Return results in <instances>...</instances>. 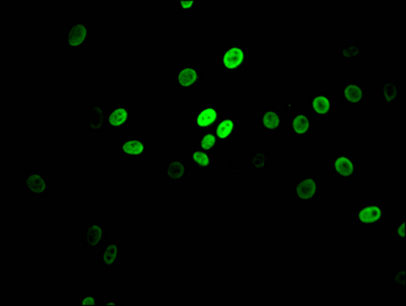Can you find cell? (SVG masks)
I'll return each mask as SVG.
<instances>
[{
  "instance_id": "1",
  "label": "cell",
  "mask_w": 406,
  "mask_h": 306,
  "mask_svg": "<svg viewBox=\"0 0 406 306\" xmlns=\"http://www.w3.org/2000/svg\"><path fill=\"white\" fill-rule=\"evenodd\" d=\"M220 71L229 74H241L249 69L251 54L242 42L222 44L218 50Z\"/></svg>"
},
{
  "instance_id": "2",
  "label": "cell",
  "mask_w": 406,
  "mask_h": 306,
  "mask_svg": "<svg viewBox=\"0 0 406 306\" xmlns=\"http://www.w3.org/2000/svg\"><path fill=\"white\" fill-rule=\"evenodd\" d=\"M322 194V182L314 174H302L292 182V198L296 204H314Z\"/></svg>"
},
{
  "instance_id": "3",
  "label": "cell",
  "mask_w": 406,
  "mask_h": 306,
  "mask_svg": "<svg viewBox=\"0 0 406 306\" xmlns=\"http://www.w3.org/2000/svg\"><path fill=\"white\" fill-rule=\"evenodd\" d=\"M117 145L122 156L130 161L143 160L152 146V144L143 133L124 135L118 139Z\"/></svg>"
},
{
  "instance_id": "4",
  "label": "cell",
  "mask_w": 406,
  "mask_h": 306,
  "mask_svg": "<svg viewBox=\"0 0 406 306\" xmlns=\"http://www.w3.org/2000/svg\"><path fill=\"white\" fill-rule=\"evenodd\" d=\"M336 100L331 92L314 91L309 94L308 113L313 119L324 121L334 114Z\"/></svg>"
},
{
  "instance_id": "5",
  "label": "cell",
  "mask_w": 406,
  "mask_h": 306,
  "mask_svg": "<svg viewBox=\"0 0 406 306\" xmlns=\"http://www.w3.org/2000/svg\"><path fill=\"white\" fill-rule=\"evenodd\" d=\"M285 114L281 109L276 107H265L257 117V128L262 135L267 137H277L283 135L285 130Z\"/></svg>"
},
{
  "instance_id": "6",
  "label": "cell",
  "mask_w": 406,
  "mask_h": 306,
  "mask_svg": "<svg viewBox=\"0 0 406 306\" xmlns=\"http://www.w3.org/2000/svg\"><path fill=\"white\" fill-rule=\"evenodd\" d=\"M288 133L296 141H304L313 135L315 130V121L308 111L294 108L289 111Z\"/></svg>"
},
{
  "instance_id": "7",
  "label": "cell",
  "mask_w": 406,
  "mask_h": 306,
  "mask_svg": "<svg viewBox=\"0 0 406 306\" xmlns=\"http://www.w3.org/2000/svg\"><path fill=\"white\" fill-rule=\"evenodd\" d=\"M91 24L85 17H76L73 24L67 27L65 50L73 52L87 49L91 41Z\"/></svg>"
},
{
  "instance_id": "8",
  "label": "cell",
  "mask_w": 406,
  "mask_h": 306,
  "mask_svg": "<svg viewBox=\"0 0 406 306\" xmlns=\"http://www.w3.org/2000/svg\"><path fill=\"white\" fill-rule=\"evenodd\" d=\"M50 182L47 172L43 170H27L24 175L21 192L30 200L45 198L49 194Z\"/></svg>"
},
{
  "instance_id": "9",
  "label": "cell",
  "mask_w": 406,
  "mask_h": 306,
  "mask_svg": "<svg viewBox=\"0 0 406 306\" xmlns=\"http://www.w3.org/2000/svg\"><path fill=\"white\" fill-rule=\"evenodd\" d=\"M108 242V220L87 222L82 230L85 251H99Z\"/></svg>"
},
{
  "instance_id": "10",
  "label": "cell",
  "mask_w": 406,
  "mask_h": 306,
  "mask_svg": "<svg viewBox=\"0 0 406 306\" xmlns=\"http://www.w3.org/2000/svg\"><path fill=\"white\" fill-rule=\"evenodd\" d=\"M330 174L334 179H344L355 182L358 177L357 158L348 151H337L331 159Z\"/></svg>"
},
{
  "instance_id": "11",
  "label": "cell",
  "mask_w": 406,
  "mask_h": 306,
  "mask_svg": "<svg viewBox=\"0 0 406 306\" xmlns=\"http://www.w3.org/2000/svg\"><path fill=\"white\" fill-rule=\"evenodd\" d=\"M174 86L182 92H191L200 89L203 83L202 67L196 65H179L173 74Z\"/></svg>"
},
{
  "instance_id": "12",
  "label": "cell",
  "mask_w": 406,
  "mask_h": 306,
  "mask_svg": "<svg viewBox=\"0 0 406 306\" xmlns=\"http://www.w3.org/2000/svg\"><path fill=\"white\" fill-rule=\"evenodd\" d=\"M190 173V163L186 157L171 156L166 159L163 165V175L166 182L178 187L184 183Z\"/></svg>"
},
{
  "instance_id": "13",
  "label": "cell",
  "mask_w": 406,
  "mask_h": 306,
  "mask_svg": "<svg viewBox=\"0 0 406 306\" xmlns=\"http://www.w3.org/2000/svg\"><path fill=\"white\" fill-rule=\"evenodd\" d=\"M196 117V130L198 133H209L217 128L218 121L224 117L222 107L217 103H204L194 108Z\"/></svg>"
},
{
  "instance_id": "14",
  "label": "cell",
  "mask_w": 406,
  "mask_h": 306,
  "mask_svg": "<svg viewBox=\"0 0 406 306\" xmlns=\"http://www.w3.org/2000/svg\"><path fill=\"white\" fill-rule=\"evenodd\" d=\"M357 220L355 226L364 227H383L387 221V214L384 212L383 205H357Z\"/></svg>"
},
{
  "instance_id": "15",
  "label": "cell",
  "mask_w": 406,
  "mask_h": 306,
  "mask_svg": "<svg viewBox=\"0 0 406 306\" xmlns=\"http://www.w3.org/2000/svg\"><path fill=\"white\" fill-rule=\"evenodd\" d=\"M342 106L344 108H357L366 103V85L358 80H342Z\"/></svg>"
},
{
  "instance_id": "16",
  "label": "cell",
  "mask_w": 406,
  "mask_h": 306,
  "mask_svg": "<svg viewBox=\"0 0 406 306\" xmlns=\"http://www.w3.org/2000/svg\"><path fill=\"white\" fill-rule=\"evenodd\" d=\"M109 109L110 107L106 103L101 104H91L87 107V117L85 124V130L91 133H104L108 128Z\"/></svg>"
},
{
  "instance_id": "17",
  "label": "cell",
  "mask_w": 406,
  "mask_h": 306,
  "mask_svg": "<svg viewBox=\"0 0 406 306\" xmlns=\"http://www.w3.org/2000/svg\"><path fill=\"white\" fill-rule=\"evenodd\" d=\"M122 262V242H107L99 250L98 264L100 269L114 271L119 268Z\"/></svg>"
},
{
  "instance_id": "18",
  "label": "cell",
  "mask_w": 406,
  "mask_h": 306,
  "mask_svg": "<svg viewBox=\"0 0 406 306\" xmlns=\"http://www.w3.org/2000/svg\"><path fill=\"white\" fill-rule=\"evenodd\" d=\"M379 86V103L385 108L395 106L403 95V85L398 80H381Z\"/></svg>"
},
{
  "instance_id": "19",
  "label": "cell",
  "mask_w": 406,
  "mask_h": 306,
  "mask_svg": "<svg viewBox=\"0 0 406 306\" xmlns=\"http://www.w3.org/2000/svg\"><path fill=\"white\" fill-rule=\"evenodd\" d=\"M130 109L128 103H116L109 109L108 128L112 130H125L131 126Z\"/></svg>"
},
{
  "instance_id": "20",
  "label": "cell",
  "mask_w": 406,
  "mask_h": 306,
  "mask_svg": "<svg viewBox=\"0 0 406 306\" xmlns=\"http://www.w3.org/2000/svg\"><path fill=\"white\" fill-rule=\"evenodd\" d=\"M334 58L346 63H355L364 59V45L362 41L344 42L342 47L334 50Z\"/></svg>"
},
{
  "instance_id": "21",
  "label": "cell",
  "mask_w": 406,
  "mask_h": 306,
  "mask_svg": "<svg viewBox=\"0 0 406 306\" xmlns=\"http://www.w3.org/2000/svg\"><path fill=\"white\" fill-rule=\"evenodd\" d=\"M238 128L235 115L224 114L215 128V135L220 146H228L236 139V130Z\"/></svg>"
},
{
  "instance_id": "22",
  "label": "cell",
  "mask_w": 406,
  "mask_h": 306,
  "mask_svg": "<svg viewBox=\"0 0 406 306\" xmlns=\"http://www.w3.org/2000/svg\"><path fill=\"white\" fill-rule=\"evenodd\" d=\"M189 163L197 170L198 174L206 175L213 171V158L202 148L194 146L189 148Z\"/></svg>"
},
{
  "instance_id": "23",
  "label": "cell",
  "mask_w": 406,
  "mask_h": 306,
  "mask_svg": "<svg viewBox=\"0 0 406 306\" xmlns=\"http://www.w3.org/2000/svg\"><path fill=\"white\" fill-rule=\"evenodd\" d=\"M270 156L272 152L264 148H255L249 156L248 161L251 168L256 175L264 173L270 169Z\"/></svg>"
},
{
  "instance_id": "24",
  "label": "cell",
  "mask_w": 406,
  "mask_h": 306,
  "mask_svg": "<svg viewBox=\"0 0 406 306\" xmlns=\"http://www.w3.org/2000/svg\"><path fill=\"white\" fill-rule=\"evenodd\" d=\"M196 146L202 148L207 154L213 156L220 150V144L218 142V137L213 133L209 131V133H200L197 141H196Z\"/></svg>"
},
{
  "instance_id": "25",
  "label": "cell",
  "mask_w": 406,
  "mask_h": 306,
  "mask_svg": "<svg viewBox=\"0 0 406 306\" xmlns=\"http://www.w3.org/2000/svg\"><path fill=\"white\" fill-rule=\"evenodd\" d=\"M390 285L393 289L405 292L406 289V266L405 264H396L390 273Z\"/></svg>"
},
{
  "instance_id": "26",
  "label": "cell",
  "mask_w": 406,
  "mask_h": 306,
  "mask_svg": "<svg viewBox=\"0 0 406 306\" xmlns=\"http://www.w3.org/2000/svg\"><path fill=\"white\" fill-rule=\"evenodd\" d=\"M395 241L399 244H405V221L400 220L394 223L392 227Z\"/></svg>"
},
{
  "instance_id": "27",
  "label": "cell",
  "mask_w": 406,
  "mask_h": 306,
  "mask_svg": "<svg viewBox=\"0 0 406 306\" xmlns=\"http://www.w3.org/2000/svg\"><path fill=\"white\" fill-rule=\"evenodd\" d=\"M229 172H230L231 175H233V176H243V175L248 174L246 160L239 162L230 161V163H229Z\"/></svg>"
},
{
  "instance_id": "28",
  "label": "cell",
  "mask_w": 406,
  "mask_h": 306,
  "mask_svg": "<svg viewBox=\"0 0 406 306\" xmlns=\"http://www.w3.org/2000/svg\"><path fill=\"white\" fill-rule=\"evenodd\" d=\"M198 4L200 1H176V6H178L179 12L183 15L191 14L198 10Z\"/></svg>"
},
{
  "instance_id": "29",
  "label": "cell",
  "mask_w": 406,
  "mask_h": 306,
  "mask_svg": "<svg viewBox=\"0 0 406 306\" xmlns=\"http://www.w3.org/2000/svg\"><path fill=\"white\" fill-rule=\"evenodd\" d=\"M99 300H98L97 295L93 293H87L82 296V301L80 305H98Z\"/></svg>"
},
{
  "instance_id": "30",
  "label": "cell",
  "mask_w": 406,
  "mask_h": 306,
  "mask_svg": "<svg viewBox=\"0 0 406 306\" xmlns=\"http://www.w3.org/2000/svg\"><path fill=\"white\" fill-rule=\"evenodd\" d=\"M285 112H289V111L292 110V109L294 107V98H288V99H285Z\"/></svg>"
},
{
  "instance_id": "31",
  "label": "cell",
  "mask_w": 406,
  "mask_h": 306,
  "mask_svg": "<svg viewBox=\"0 0 406 306\" xmlns=\"http://www.w3.org/2000/svg\"><path fill=\"white\" fill-rule=\"evenodd\" d=\"M121 301L114 300V299H106L104 301V305H121Z\"/></svg>"
}]
</instances>
